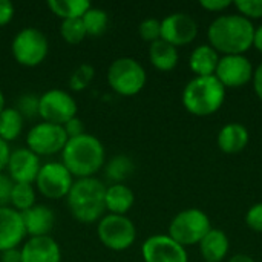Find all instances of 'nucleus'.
I'll return each instance as SVG.
<instances>
[{"instance_id":"nucleus-3","label":"nucleus","mask_w":262,"mask_h":262,"mask_svg":"<svg viewBox=\"0 0 262 262\" xmlns=\"http://www.w3.org/2000/svg\"><path fill=\"white\" fill-rule=\"evenodd\" d=\"M106 186L97 178H80L74 181L66 200L71 215L84 224L98 221L106 210Z\"/></svg>"},{"instance_id":"nucleus-4","label":"nucleus","mask_w":262,"mask_h":262,"mask_svg":"<svg viewBox=\"0 0 262 262\" xmlns=\"http://www.w3.org/2000/svg\"><path fill=\"white\" fill-rule=\"evenodd\" d=\"M226 88L212 77H195L183 91V104L195 117H209L216 114L226 100Z\"/></svg>"},{"instance_id":"nucleus-25","label":"nucleus","mask_w":262,"mask_h":262,"mask_svg":"<svg viewBox=\"0 0 262 262\" xmlns=\"http://www.w3.org/2000/svg\"><path fill=\"white\" fill-rule=\"evenodd\" d=\"M48 8L63 20L68 18H81L84 12L91 8L88 0H49Z\"/></svg>"},{"instance_id":"nucleus-12","label":"nucleus","mask_w":262,"mask_h":262,"mask_svg":"<svg viewBox=\"0 0 262 262\" xmlns=\"http://www.w3.org/2000/svg\"><path fill=\"white\" fill-rule=\"evenodd\" d=\"M253 72L252 61L246 55H224L220 58L215 77L226 89H238L252 81Z\"/></svg>"},{"instance_id":"nucleus-34","label":"nucleus","mask_w":262,"mask_h":262,"mask_svg":"<svg viewBox=\"0 0 262 262\" xmlns=\"http://www.w3.org/2000/svg\"><path fill=\"white\" fill-rule=\"evenodd\" d=\"M246 224L253 232L262 233V203L252 206L246 213Z\"/></svg>"},{"instance_id":"nucleus-38","label":"nucleus","mask_w":262,"mask_h":262,"mask_svg":"<svg viewBox=\"0 0 262 262\" xmlns=\"http://www.w3.org/2000/svg\"><path fill=\"white\" fill-rule=\"evenodd\" d=\"M14 17V5L9 0H0V26L8 25Z\"/></svg>"},{"instance_id":"nucleus-11","label":"nucleus","mask_w":262,"mask_h":262,"mask_svg":"<svg viewBox=\"0 0 262 262\" xmlns=\"http://www.w3.org/2000/svg\"><path fill=\"white\" fill-rule=\"evenodd\" d=\"M37 190L49 200H60L68 196L72 184L74 177L60 161H51L40 167V172L35 180Z\"/></svg>"},{"instance_id":"nucleus-42","label":"nucleus","mask_w":262,"mask_h":262,"mask_svg":"<svg viewBox=\"0 0 262 262\" xmlns=\"http://www.w3.org/2000/svg\"><path fill=\"white\" fill-rule=\"evenodd\" d=\"M253 46L258 49V52L262 54V25L255 28V35H253Z\"/></svg>"},{"instance_id":"nucleus-40","label":"nucleus","mask_w":262,"mask_h":262,"mask_svg":"<svg viewBox=\"0 0 262 262\" xmlns=\"http://www.w3.org/2000/svg\"><path fill=\"white\" fill-rule=\"evenodd\" d=\"M9 155H11V149H9L8 143H6V141H3V140L0 138V173L6 169V164H8Z\"/></svg>"},{"instance_id":"nucleus-32","label":"nucleus","mask_w":262,"mask_h":262,"mask_svg":"<svg viewBox=\"0 0 262 262\" xmlns=\"http://www.w3.org/2000/svg\"><path fill=\"white\" fill-rule=\"evenodd\" d=\"M140 35L144 41L154 43L161 38V20L158 18H146L140 23Z\"/></svg>"},{"instance_id":"nucleus-18","label":"nucleus","mask_w":262,"mask_h":262,"mask_svg":"<svg viewBox=\"0 0 262 262\" xmlns=\"http://www.w3.org/2000/svg\"><path fill=\"white\" fill-rule=\"evenodd\" d=\"M21 218L26 235H29L31 238L49 236V232L52 230L55 223V215L52 209L45 204H35L29 210L23 212Z\"/></svg>"},{"instance_id":"nucleus-19","label":"nucleus","mask_w":262,"mask_h":262,"mask_svg":"<svg viewBox=\"0 0 262 262\" xmlns=\"http://www.w3.org/2000/svg\"><path fill=\"white\" fill-rule=\"evenodd\" d=\"M250 135L246 126L239 123L226 124L218 134V147L229 155H235L243 152L249 144Z\"/></svg>"},{"instance_id":"nucleus-31","label":"nucleus","mask_w":262,"mask_h":262,"mask_svg":"<svg viewBox=\"0 0 262 262\" xmlns=\"http://www.w3.org/2000/svg\"><path fill=\"white\" fill-rule=\"evenodd\" d=\"M38 95L23 94L15 103V109L23 115V118H34L38 115Z\"/></svg>"},{"instance_id":"nucleus-43","label":"nucleus","mask_w":262,"mask_h":262,"mask_svg":"<svg viewBox=\"0 0 262 262\" xmlns=\"http://www.w3.org/2000/svg\"><path fill=\"white\" fill-rule=\"evenodd\" d=\"M229 262H255V261H253V258H252V256H249V255H243V253H241V255H235V256H233V258H232Z\"/></svg>"},{"instance_id":"nucleus-24","label":"nucleus","mask_w":262,"mask_h":262,"mask_svg":"<svg viewBox=\"0 0 262 262\" xmlns=\"http://www.w3.org/2000/svg\"><path fill=\"white\" fill-rule=\"evenodd\" d=\"M23 124L25 118L15 107H5L0 114V138L6 143L17 140Z\"/></svg>"},{"instance_id":"nucleus-15","label":"nucleus","mask_w":262,"mask_h":262,"mask_svg":"<svg viewBox=\"0 0 262 262\" xmlns=\"http://www.w3.org/2000/svg\"><path fill=\"white\" fill-rule=\"evenodd\" d=\"M40 167H41L40 157H37L28 147L11 150L6 164L8 177L12 180V183H26V184L35 183Z\"/></svg>"},{"instance_id":"nucleus-2","label":"nucleus","mask_w":262,"mask_h":262,"mask_svg":"<svg viewBox=\"0 0 262 262\" xmlns=\"http://www.w3.org/2000/svg\"><path fill=\"white\" fill-rule=\"evenodd\" d=\"M104 160L106 152L103 143L91 134L69 138L61 152V163L78 180L92 178L103 167Z\"/></svg>"},{"instance_id":"nucleus-20","label":"nucleus","mask_w":262,"mask_h":262,"mask_svg":"<svg viewBox=\"0 0 262 262\" xmlns=\"http://www.w3.org/2000/svg\"><path fill=\"white\" fill-rule=\"evenodd\" d=\"M229 238L220 229H210V232L201 239L200 252L204 262H223L229 253Z\"/></svg>"},{"instance_id":"nucleus-44","label":"nucleus","mask_w":262,"mask_h":262,"mask_svg":"<svg viewBox=\"0 0 262 262\" xmlns=\"http://www.w3.org/2000/svg\"><path fill=\"white\" fill-rule=\"evenodd\" d=\"M3 109H5V95H3V92L0 91V114H2Z\"/></svg>"},{"instance_id":"nucleus-9","label":"nucleus","mask_w":262,"mask_h":262,"mask_svg":"<svg viewBox=\"0 0 262 262\" xmlns=\"http://www.w3.org/2000/svg\"><path fill=\"white\" fill-rule=\"evenodd\" d=\"M68 140L69 138L63 126L41 121L29 129L26 135V146L37 157H48L63 152Z\"/></svg>"},{"instance_id":"nucleus-6","label":"nucleus","mask_w":262,"mask_h":262,"mask_svg":"<svg viewBox=\"0 0 262 262\" xmlns=\"http://www.w3.org/2000/svg\"><path fill=\"white\" fill-rule=\"evenodd\" d=\"M210 220L200 209H186L180 212L169 226V236L183 247L200 244L210 232Z\"/></svg>"},{"instance_id":"nucleus-23","label":"nucleus","mask_w":262,"mask_h":262,"mask_svg":"<svg viewBox=\"0 0 262 262\" xmlns=\"http://www.w3.org/2000/svg\"><path fill=\"white\" fill-rule=\"evenodd\" d=\"M149 60L155 69L163 71V72H169V71L177 68L178 60H180V54H178V49L175 46H172L170 43L160 38V40L150 43Z\"/></svg>"},{"instance_id":"nucleus-35","label":"nucleus","mask_w":262,"mask_h":262,"mask_svg":"<svg viewBox=\"0 0 262 262\" xmlns=\"http://www.w3.org/2000/svg\"><path fill=\"white\" fill-rule=\"evenodd\" d=\"M12 180L5 175L0 173V209L2 207H8L9 201H11V192H12Z\"/></svg>"},{"instance_id":"nucleus-37","label":"nucleus","mask_w":262,"mask_h":262,"mask_svg":"<svg viewBox=\"0 0 262 262\" xmlns=\"http://www.w3.org/2000/svg\"><path fill=\"white\" fill-rule=\"evenodd\" d=\"M200 5H201V8H204L210 12H223L224 9L232 6L233 2H230V0H201Z\"/></svg>"},{"instance_id":"nucleus-41","label":"nucleus","mask_w":262,"mask_h":262,"mask_svg":"<svg viewBox=\"0 0 262 262\" xmlns=\"http://www.w3.org/2000/svg\"><path fill=\"white\" fill-rule=\"evenodd\" d=\"M0 262H21L20 249H11L0 253Z\"/></svg>"},{"instance_id":"nucleus-8","label":"nucleus","mask_w":262,"mask_h":262,"mask_svg":"<svg viewBox=\"0 0 262 262\" xmlns=\"http://www.w3.org/2000/svg\"><path fill=\"white\" fill-rule=\"evenodd\" d=\"M98 239L114 252L127 250L137 239L135 224L126 215H106L98 223Z\"/></svg>"},{"instance_id":"nucleus-5","label":"nucleus","mask_w":262,"mask_h":262,"mask_svg":"<svg viewBox=\"0 0 262 262\" xmlns=\"http://www.w3.org/2000/svg\"><path fill=\"white\" fill-rule=\"evenodd\" d=\"M146 71L132 57H120L107 69V83L118 95L132 97L146 86Z\"/></svg>"},{"instance_id":"nucleus-29","label":"nucleus","mask_w":262,"mask_h":262,"mask_svg":"<svg viewBox=\"0 0 262 262\" xmlns=\"http://www.w3.org/2000/svg\"><path fill=\"white\" fill-rule=\"evenodd\" d=\"M60 34L64 38V41H68L71 45H77V43L84 40L86 29H84L81 18H68V20L61 21Z\"/></svg>"},{"instance_id":"nucleus-39","label":"nucleus","mask_w":262,"mask_h":262,"mask_svg":"<svg viewBox=\"0 0 262 262\" xmlns=\"http://www.w3.org/2000/svg\"><path fill=\"white\" fill-rule=\"evenodd\" d=\"M252 81H253V89H255L256 97L262 101V63L255 69Z\"/></svg>"},{"instance_id":"nucleus-21","label":"nucleus","mask_w":262,"mask_h":262,"mask_svg":"<svg viewBox=\"0 0 262 262\" xmlns=\"http://www.w3.org/2000/svg\"><path fill=\"white\" fill-rule=\"evenodd\" d=\"M220 63L218 52L210 45H201L193 49L189 58V66L196 77H212Z\"/></svg>"},{"instance_id":"nucleus-33","label":"nucleus","mask_w":262,"mask_h":262,"mask_svg":"<svg viewBox=\"0 0 262 262\" xmlns=\"http://www.w3.org/2000/svg\"><path fill=\"white\" fill-rule=\"evenodd\" d=\"M233 6L239 11V15L250 18H262V0H235Z\"/></svg>"},{"instance_id":"nucleus-10","label":"nucleus","mask_w":262,"mask_h":262,"mask_svg":"<svg viewBox=\"0 0 262 262\" xmlns=\"http://www.w3.org/2000/svg\"><path fill=\"white\" fill-rule=\"evenodd\" d=\"M38 117L43 121L64 126L77 117V103L72 95L61 89H49L38 98Z\"/></svg>"},{"instance_id":"nucleus-7","label":"nucleus","mask_w":262,"mask_h":262,"mask_svg":"<svg viewBox=\"0 0 262 262\" xmlns=\"http://www.w3.org/2000/svg\"><path fill=\"white\" fill-rule=\"evenodd\" d=\"M15 61L26 68L38 66L49 52V41L46 35L37 28H25L18 31L11 45Z\"/></svg>"},{"instance_id":"nucleus-26","label":"nucleus","mask_w":262,"mask_h":262,"mask_svg":"<svg viewBox=\"0 0 262 262\" xmlns=\"http://www.w3.org/2000/svg\"><path fill=\"white\" fill-rule=\"evenodd\" d=\"M81 21L86 29V35L91 37H100L106 32L107 25H109V15L104 9L101 8H94L91 6L84 15L81 17Z\"/></svg>"},{"instance_id":"nucleus-30","label":"nucleus","mask_w":262,"mask_h":262,"mask_svg":"<svg viewBox=\"0 0 262 262\" xmlns=\"http://www.w3.org/2000/svg\"><path fill=\"white\" fill-rule=\"evenodd\" d=\"M94 74H95V71H94V68L91 64H88V63L80 64L71 74V77H69V86H71V89L72 91H77V92L86 89L91 84V81L94 78Z\"/></svg>"},{"instance_id":"nucleus-13","label":"nucleus","mask_w":262,"mask_h":262,"mask_svg":"<svg viewBox=\"0 0 262 262\" xmlns=\"http://www.w3.org/2000/svg\"><path fill=\"white\" fill-rule=\"evenodd\" d=\"M141 256L144 262H189L186 247L169 235H154L143 243Z\"/></svg>"},{"instance_id":"nucleus-27","label":"nucleus","mask_w":262,"mask_h":262,"mask_svg":"<svg viewBox=\"0 0 262 262\" xmlns=\"http://www.w3.org/2000/svg\"><path fill=\"white\" fill-rule=\"evenodd\" d=\"M9 204L12 206L14 210L20 212V213H23V212L29 210L31 207H34L37 204L35 203V189H34V186L26 184V183H14Z\"/></svg>"},{"instance_id":"nucleus-17","label":"nucleus","mask_w":262,"mask_h":262,"mask_svg":"<svg viewBox=\"0 0 262 262\" xmlns=\"http://www.w3.org/2000/svg\"><path fill=\"white\" fill-rule=\"evenodd\" d=\"M21 262H61V250L51 236L29 238L20 249Z\"/></svg>"},{"instance_id":"nucleus-36","label":"nucleus","mask_w":262,"mask_h":262,"mask_svg":"<svg viewBox=\"0 0 262 262\" xmlns=\"http://www.w3.org/2000/svg\"><path fill=\"white\" fill-rule=\"evenodd\" d=\"M63 127H64V132H66L68 138H75V137H80V135L86 134L84 132V126H83V121L80 118H77V117H74L72 120H69Z\"/></svg>"},{"instance_id":"nucleus-22","label":"nucleus","mask_w":262,"mask_h":262,"mask_svg":"<svg viewBox=\"0 0 262 262\" xmlns=\"http://www.w3.org/2000/svg\"><path fill=\"white\" fill-rule=\"evenodd\" d=\"M135 203V195L126 184H112L106 187L104 206L112 215H126Z\"/></svg>"},{"instance_id":"nucleus-14","label":"nucleus","mask_w":262,"mask_h":262,"mask_svg":"<svg viewBox=\"0 0 262 262\" xmlns=\"http://www.w3.org/2000/svg\"><path fill=\"white\" fill-rule=\"evenodd\" d=\"M198 35V25L193 17L184 12H173L161 20V40L172 46H186Z\"/></svg>"},{"instance_id":"nucleus-1","label":"nucleus","mask_w":262,"mask_h":262,"mask_svg":"<svg viewBox=\"0 0 262 262\" xmlns=\"http://www.w3.org/2000/svg\"><path fill=\"white\" fill-rule=\"evenodd\" d=\"M255 26L239 14H224L216 17L209 29L210 46L224 55H244L253 46Z\"/></svg>"},{"instance_id":"nucleus-16","label":"nucleus","mask_w":262,"mask_h":262,"mask_svg":"<svg viewBox=\"0 0 262 262\" xmlns=\"http://www.w3.org/2000/svg\"><path fill=\"white\" fill-rule=\"evenodd\" d=\"M26 236L25 224L21 213L14 210L12 207L0 209V253L18 249Z\"/></svg>"},{"instance_id":"nucleus-28","label":"nucleus","mask_w":262,"mask_h":262,"mask_svg":"<svg viewBox=\"0 0 262 262\" xmlns=\"http://www.w3.org/2000/svg\"><path fill=\"white\" fill-rule=\"evenodd\" d=\"M132 172H134V163L126 155H115L106 166V177L115 184L124 181Z\"/></svg>"}]
</instances>
